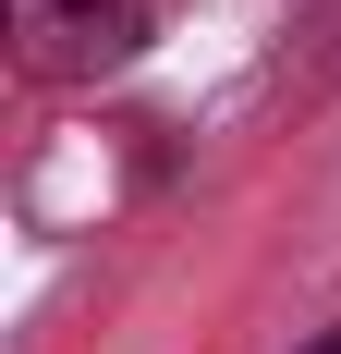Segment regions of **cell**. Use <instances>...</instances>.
<instances>
[{"label":"cell","instance_id":"2","mask_svg":"<svg viewBox=\"0 0 341 354\" xmlns=\"http://www.w3.org/2000/svg\"><path fill=\"white\" fill-rule=\"evenodd\" d=\"M305 354H341V330H317V342H305Z\"/></svg>","mask_w":341,"mask_h":354},{"label":"cell","instance_id":"1","mask_svg":"<svg viewBox=\"0 0 341 354\" xmlns=\"http://www.w3.org/2000/svg\"><path fill=\"white\" fill-rule=\"evenodd\" d=\"M159 25H170V0H25V73L37 86L110 73V62H135Z\"/></svg>","mask_w":341,"mask_h":354}]
</instances>
